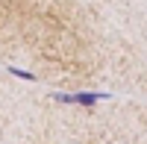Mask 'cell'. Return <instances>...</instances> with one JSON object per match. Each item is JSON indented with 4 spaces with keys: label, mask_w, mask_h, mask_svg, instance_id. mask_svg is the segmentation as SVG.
Wrapping results in <instances>:
<instances>
[{
    "label": "cell",
    "mask_w": 147,
    "mask_h": 144,
    "mask_svg": "<svg viewBox=\"0 0 147 144\" xmlns=\"http://www.w3.org/2000/svg\"><path fill=\"white\" fill-rule=\"evenodd\" d=\"M6 71H9L12 77L24 79V82H35V74H30V71H24V68H18V65H6Z\"/></svg>",
    "instance_id": "obj_2"
},
{
    "label": "cell",
    "mask_w": 147,
    "mask_h": 144,
    "mask_svg": "<svg viewBox=\"0 0 147 144\" xmlns=\"http://www.w3.org/2000/svg\"><path fill=\"white\" fill-rule=\"evenodd\" d=\"M109 94H103V91H80L77 94V103H82V106H94V103H100V100H106Z\"/></svg>",
    "instance_id": "obj_1"
}]
</instances>
